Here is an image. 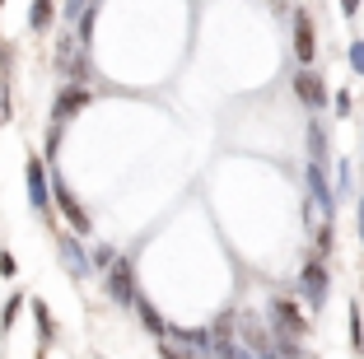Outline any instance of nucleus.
<instances>
[{
  "mask_svg": "<svg viewBox=\"0 0 364 359\" xmlns=\"http://www.w3.org/2000/svg\"><path fill=\"white\" fill-rule=\"evenodd\" d=\"M294 285H299V299L318 313V308L327 304V294H332V271H327L322 257H309V262L299 266V280H294Z\"/></svg>",
  "mask_w": 364,
  "mask_h": 359,
  "instance_id": "obj_1",
  "label": "nucleus"
},
{
  "mask_svg": "<svg viewBox=\"0 0 364 359\" xmlns=\"http://www.w3.org/2000/svg\"><path fill=\"white\" fill-rule=\"evenodd\" d=\"M103 289H107V299L112 304H122V308H131L136 304V266H131V257H117V262L103 271Z\"/></svg>",
  "mask_w": 364,
  "mask_h": 359,
  "instance_id": "obj_2",
  "label": "nucleus"
},
{
  "mask_svg": "<svg viewBox=\"0 0 364 359\" xmlns=\"http://www.w3.org/2000/svg\"><path fill=\"white\" fill-rule=\"evenodd\" d=\"M289 89H294V98H299V103L309 107L313 117H318L322 107L332 103V94H327V80H322L318 70H309V65H304V70H294V75H289Z\"/></svg>",
  "mask_w": 364,
  "mask_h": 359,
  "instance_id": "obj_3",
  "label": "nucleus"
},
{
  "mask_svg": "<svg viewBox=\"0 0 364 359\" xmlns=\"http://www.w3.org/2000/svg\"><path fill=\"white\" fill-rule=\"evenodd\" d=\"M23 187H28V201L38 210L52 215V178H47V164L38 154H28V164H23Z\"/></svg>",
  "mask_w": 364,
  "mask_h": 359,
  "instance_id": "obj_4",
  "label": "nucleus"
},
{
  "mask_svg": "<svg viewBox=\"0 0 364 359\" xmlns=\"http://www.w3.org/2000/svg\"><path fill=\"white\" fill-rule=\"evenodd\" d=\"M271 322H276V331H285V336H309V317L299 313V304H294V299H285V294H276L271 299Z\"/></svg>",
  "mask_w": 364,
  "mask_h": 359,
  "instance_id": "obj_5",
  "label": "nucleus"
},
{
  "mask_svg": "<svg viewBox=\"0 0 364 359\" xmlns=\"http://www.w3.org/2000/svg\"><path fill=\"white\" fill-rule=\"evenodd\" d=\"M52 205H56V210L65 215V224H70V233H89V229H94V220L85 215V205H80L75 196H70V187H65L61 178H52Z\"/></svg>",
  "mask_w": 364,
  "mask_h": 359,
  "instance_id": "obj_6",
  "label": "nucleus"
},
{
  "mask_svg": "<svg viewBox=\"0 0 364 359\" xmlns=\"http://www.w3.org/2000/svg\"><path fill=\"white\" fill-rule=\"evenodd\" d=\"M304 182H309V201L318 205L327 220H336V191H332V182H327V164H309Z\"/></svg>",
  "mask_w": 364,
  "mask_h": 359,
  "instance_id": "obj_7",
  "label": "nucleus"
},
{
  "mask_svg": "<svg viewBox=\"0 0 364 359\" xmlns=\"http://www.w3.org/2000/svg\"><path fill=\"white\" fill-rule=\"evenodd\" d=\"M89 98H94V94H89L85 85H65L61 94L52 98V122H56V127H65L75 112H85V107H89Z\"/></svg>",
  "mask_w": 364,
  "mask_h": 359,
  "instance_id": "obj_8",
  "label": "nucleus"
},
{
  "mask_svg": "<svg viewBox=\"0 0 364 359\" xmlns=\"http://www.w3.org/2000/svg\"><path fill=\"white\" fill-rule=\"evenodd\" d=\"M313 52H318V43H313V19L304 10H294V61L313 65Z\"/></svg>",
  "mask_w": 364,
  "mask_h": 359,
  "instance_id": "obj_9",
  "label": "nucleus"
},
{
  "mask_svg": "<svg viewBox=\"0 0 364 359\" xmlns=\"http://www.w3.org/2000/svg\"><path fill=\"white\" fill-rule=\"evenodd\" d=\"M136 317H140V327H145V336H154V341H168V322H164V313L150 304L145 294H136Z\"/></svg>",
  "mask_w": 364,
  "mask_h": 359,
  "instance_id": "obj_10",
  "label": "nucleus"
},
{
  "mask_svg": "<svg viewBox=\"0 0 364 359\" xmlns=\"http://www.w3.org/2000/svg\"><path fill=\"white\" fill-rule=\"evenodd\" d=\"M61 262H65V271H70V275H89V252L70 238V233L61 238Z\"/></svg>",
  "mask_w": 364,
  "mask_h": 359,
  "instance_id": "obj_11",
  "label": "nucleus"
},
{
  "mask_svg": "<svg viewBox=\"0 0 364 359\" xmlns=\"http://www.w3.org/2000/svg\"><path fill=\"white\" fill-rule=\"evenodd\" d=\"M327 154H332V145H327V127H322V117H313V122H309V159H313V164H327Z\"/></svg>",
  "mask_w": 364,
  "mask_h": 359,
  "instance_id": "obj_12",
  "label": "nucleus"
},
{
  "mask_svg": "<svg viewBox=\"0 0 364 359\" xmlns=\"http://www.w3.org/2000/svg\"><path fill=\"white\" fill-rule=\"evenodd\" d=\"M52 19H56L52 0H33V5H28V28L33 33H47V28H52Z\"/></svg>",
  "mask_w": 364,
  "mask_h": 359,
  "instance_id": "obj_13",
  "label": "nucleus"
},
{
  "mask_svg": "<svg viewBox=\"0 0 364 359\" xmlns=\"http://www.w3.org/2000/svg\"><path fill=\"white\" fill-rule=\"evenodd\" d=\"M313 247H318L313 257H322V262H327V252L336 247V220H322V224H318V233H313Z\"/></svg>",
  "mask_w": 364,
  "mask_h": 359,
  "instance_id": "obj_14",
  "label": "nucleus"
},
{
  "mask_svg": "<svg viewBox=\"0 0 364 359\" xmlns=\"http://www.w3.org/2000/svg\"><path fill=\"white\" fill-rule=\"evenodd\" d=\"M33 317H38V336H43V345H52L56 322H52V313H47V304H43V299H33Z\"/></svg>",
  "mask_w": 364,
  "mask_h": 359,
  "instance_id": "obj_15",
  "label": "nucleus"
},
{
  "mask_svg": "<svg viewBox=\"0 0 364 359\" xmlns=\"http://www.w3.org/2000/svg\"><path fill=\"white\" fill-rule=\"evenodd\" d=\"M117 247H112V243H98L94 247V252H89V271H107V266H112V262H117Z\"/></svg>",
  "mask_w": 364,
  "mask_h": 359,
  "instance_id": "obj_16",
  "label": "nucleus"
},
{
  "mask_svg": "<svg viewBox=\"0 0 364 359\" xmlns=\"http://www.w3.org/2000/svg\"><path fill=\"white\" fill-rule=\"evenodd\" d=\"M19 308H23V294H10V299H5V308H0V331H10V327H14Z\"/></svg>",
  "mask_w": 364,
  "mask_h": 359,
  "instance_id": "obj_17",
  "label": "nucleus"
},
{
  "mask_svg": "<svg viewBox=\"0 0 364 359\" xmlns=\"http://www.w3.org/2000/svg\"><path fill=\"white\" fill-rule=\"evenodd\" d=\"M350 345L364 350V317H360V304H350Z\"/></svg>",
  "mask_w": 364,
  "mask_h": 359,
  "instance_id": "obj_18",
  "label": "nucleus"
},
{
  "mask_svg": "<svg viewBox=\"0 0 364 359\" xmlns=\"http://www.w3.org/2000/svg\"><path fill=\"white\" fill-rule=\"evenodd\" d=\"M350 164H336V201H341V196H350Z\"/></svg>",
  "mask_w": 364,
  "mask_h": 359,
  "instance_id": "obj_19",
  "label": "nucleus"
},
{
  "mask_svg": "<svg viewBox=\"0 0 364 359\" xmlns=\"http://www.w3.org/2000/svg\"><path fill=\"white\" fill-rule=\"evenodd\" d=\"M159 359H192V355H187L178 341H159Z\"/></svg>",
  "mask_w": 364,
  "mask_h": 359,
  "instance_id": "obj_20",
  "label": "nucleus"
},
{
  "mask_svg": "<svg viewBox=\"0 0 364 359\" xmlns=\"http://www.w3.org/2000/svg\"><path fill=\"white\" fill-rule=\"evenodd\" d=\"M346 56H350V70H355V75H364V43H360V38L350 43V52H346Z\"/></svg>",
  "mask_w": 364,
  "mask_h": 359,
  "instance_id": "obj_21",
  "label": "nucleus"
},
{
  "mask_svg": "<svg viewBox=\"0 0 364 359\" xmlns=\"http://www.w3.org/2000/svg\"><path fill=\"white\" fill-rule=\"evenodd\" d=\"M14 117V107H10V85H5V80H0V127H5V122H10Z\"/></svg>",
  "mask_w": 364,
  "mask_h": 359,
  "instance_id": "obj_22",
  "label": "nucleus"
},
{
  "mask_svg": "<svg viewBox=\"0 0 364 359\" xmlns=\"http://www.w3.org/2000/svg\"><path fill=\"white\" fill-rule=\"evenodd\" d=\"M355 112V98H350V89H341L336 94V117H350Z\"/></svg>",
  "mask_w": 364,
  "mask_h": 359,
  "instance_id": "obj_23",
  "label": "nucleus"
},
{
  "mask_svg": "<svg viewBox=\"0 0 364 359\" xmlns=\"http://www.w3.org/2000/svg\"><path fill=\"white\" fill-rule=\"evenodd\" d=\"M14 271H19V262H14L10 252H0V275H5V280H14Z\"/></svg>",
  "mask_w": 364,
  "mask_h": 359,
  "instance_id": "obj_24",
  "label": "nucleus"
},
{
  "mask_svg": "<svg viewBox=\"0 0 364 359\" xmlns=\"http://www.w3.org/2000/svg\"><path fill=\"white\" fill-rule=\"evenodd\" d=\"M341 10H346V19H355V14L364 10V0H341Z\"/></svg>",
  "mask_w": 364,
  "mask_h": 359,
  "instance_id": "obj_25",
  "label": "nucleus"
},
{
  "mask_svg": "<svg viewBox=\"0 0 364 359\" xmlns=\"http://www.w3.org/2000/svg\"><path fill=\"white\" fill-rule=\"evenodd\" d=\"M360 238H364V196H360Z\"/></svg>",
  "mask_w": 364,
  "mask_h": 359,
  "instance_id": "obj_26",
  "label": "nucleus"
},
{
  "mask_svg": "<svg viewBox=\"0 0 364 359\" xmlns=\"http://www.w3.org/2000/svg\"><path fill=\"white\" fill-rule=\"evenodd\" d=\"M0 10H5V0H0Z\"/></svg>",
  "mask_w": 364,
  "mask_h": 359,
  "instance_id": "obj_27",
  "label": "nucleus"
}]
</instances>
